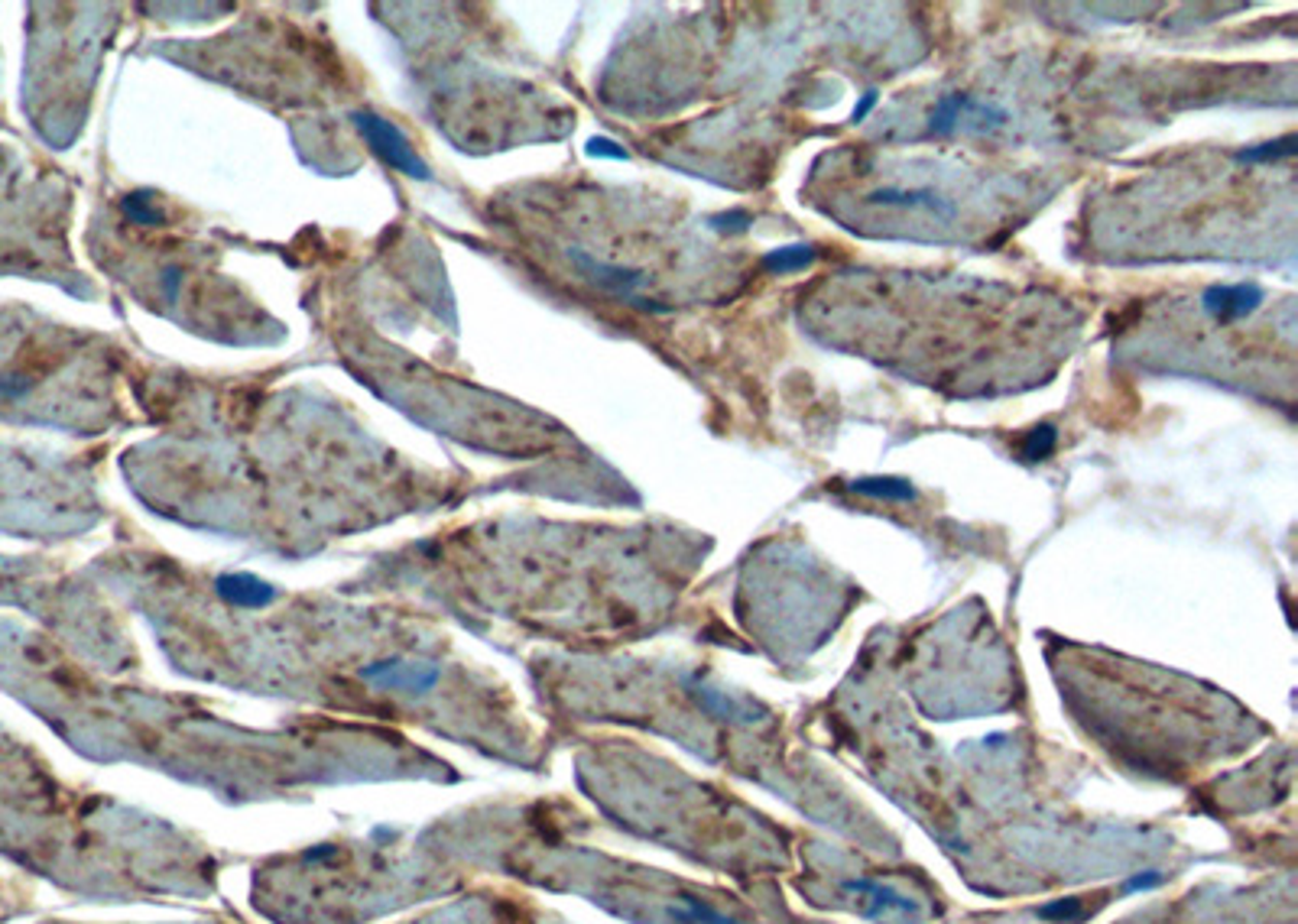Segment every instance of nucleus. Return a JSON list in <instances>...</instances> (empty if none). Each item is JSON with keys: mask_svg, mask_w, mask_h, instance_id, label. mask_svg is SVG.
<instances>
[{"mask_svg": "<svg viewBox=\"0 0 1298 924\" xmlns=\"http://www.w3.org/2000/svg\"><path fill=\"white\" fill-rule=\"evenodd\" d=\"M867 205H880V208H906V211H919L929 214L938 224H954L961 218V205L954 198H948L945 192H938L935 186H883L877 192H870Z\"/></svg>", "mask_w": 1298, "mask_h": 924, "instance_id": "7ed1b4c3", "label": "nucleus"}, {"mask_svg": "<svg viewBox=\"0 0 1298 924\" xmlns=\"http://www.w3.org/2000/svg\"><path fill=\"white\" fill-rule=\"evenodd\" d=\"M874 104H877V95H874V92H870V95H864V101H861V104L854 107V121H864V118L870 114V107H874Z\"/></svg>", "mask_w": 1298, "mask_h": 924, "instance_id": "ddd939ff", "label": "nucleus"}, {"mask_svg": "<svg viewBox=\"0 0 1298 924\" xmlns=\"http://www.w3.org/2000/svg\"><path fill=\"white\" fill-rule=\"evenodd\" d=\"M361 674L380 688H407V691H425L439 682V668L413 665V662H380V665H367Z\"/></svg>", "mask_w": 1298, "mask_h": 924, "instance_id": "39448f33", "label": "nucleus"}, {"mask_svg": "<svg viewBox=\"0 0 1298 924\" xmlns=\"http://www.w3.org/2000/svg\"><path fill=\"white\" fill-rule=\"evenodd\" d=\"M124 208H127V214H130V218H137L140 224H147V221H160V218H163L160 211L153 208V201H150V198H143V195H133V198H127V205H124Z\"/></svg>", "mask_w": 1298, "mask_h": 924, "instance_id": "9b49d317", "label": "nucleus"}, {"mask_svg": "<svg viewBox=\"0 0 1298 924\" xmlns=\"http://www.w3.org/2000/svg\"><path fill=\"white\" fill-rule=\"evenodd\" d=\"M1289 153H1292V137H1286L1279 143H1263L1257 150H1243L1237 160L1240 163H1275L1279 156H1289Z\"/></svg>", "mask_w": 1298, "mask_h": 924, "instance_id": "9d476101", "label": "nucleus"}, {"mask_svg": "<svg viewBox=\"0 0 1298 924\" xmlns=\"http://www.w3.org/2000/svg\"><path fill=\"white\" fill-rule=\"evenodd\" d=\"M588 156H611V160H626V153L611 143V140H591L588 143Z\"/></svg>", "mask_w": 1298, "mask_h": 924, "instance_id": "f8f14e48", "label": "nucleus"}, {"mask_svg": "<svg viewBox=\"0 0 1298 924\" xmlns=\"http://www.w3.org/2000/svg\"><path fill=\"white\" fill-rule=\"evenodd\" d=\"M1056 428H1048V425H1039V428H1033V432H1029V438L1023 441V455L1029 458V461H1042V458H1048L1051 451H1056Z\"/></svg>", "mask_w": 1298, "mask_h": 924, "instance_id": "1a4fd4ad", "label": "nucleus"}, {"mask_svg": "<svg viewBox=\"0 0 1298 924\" xmlns=\"http://www.w3.org/2000/svg\"><path fill=\"white\" fill-rule=\"evenodd\" d=\"M354 124H357V130L364 133L367 137V143L374 146V153L380 156V160H384L387 166H393L396 172H402V175H413V178H429V166L422 163V156L413 150V143L407 140V133H402L396 124H390L387 118H377V114H367V110H357L354 114Z\"/></svg>", "mask_w": 1298, "mask_h": 924, "instance_id": "f257e3e1", "label": "nucleus"}, {"mask_svg": "<svg viewBox=\"0 0 1298 924\" xmlns=\"http://www.w3.org/2000/svg\"><path fill=\"white\" fill-rule=\"evenodd\" d=\"M812 260H815L812 246L799 243V246H779V251H770L764 257V266L770 269V273H776V276H786V273H796V269H805Z\"/></svg>", "mask_w": 1298, "mask_h": 924, "instance_id": "6e6552de", "label": "nucleus"}, {"mask_svg": "<svg viewBox=\"0 0 1298 924\" xmlns=\"http://www.w3.org/2000/svg\"><path fill=\"white\" fill-rule=\"evenodd\" d=\"M1263 302V289L1253 283H1237V286H1211L1201 296L1204 311L1211 315L1218 325H1234L1246 315H1253Z\"/></svg>", "mask_w": 1298, "mask_h": 924, "instance_id": "20e7f679", "label": "nucleus"}, {"mask_svg": "<svg viewBox=\"0 0 1298 924\" xmlns=\"http://www.w3.org/2000/svg\"><path fill=\"white\" fill-rule=\"evenodd\" d=\"M218 594L225 597L234 606H266L277 600V588L273 584L260 581L257 574H221L218 578Z\"/></svg>", "mask_w": 1298, "mask_h": 924, "instance_id": "423d86ee", "label": "nucleus"}, {"mask_svg": "<svg viewBox=\"0 0 1298 924\" xmlns=\"http://www.w3.org/2000/svg\"><path fill=\"white\" fill-rule=\"evenodd\" d=\"M850 490L874 500H897V503L915 500V487H909V481H900V477H861L850 484Z\"/></svg>", "mask_w": 1298, "mask_h": 924, "instance_id": "0eeeda50", "label": "nucleus"}, {"mask_svg": "<svg viewBox=\"0 0 1298 924\" xmlns=\"http://www.w3.org/2000/svg\"><path fill=\"white\" fill-rule=\"evenodd\" d=\"M1006 121H1010V110L1000 104L977 101L971 95H942L929 114V130L935 137H948L958 127L987 130V127H1003Z\"/></svg>", "mask_w": 1298, "mask_h": 924, "instance_id": "f03ea898", "label": "nucleus"}]
</instances>
